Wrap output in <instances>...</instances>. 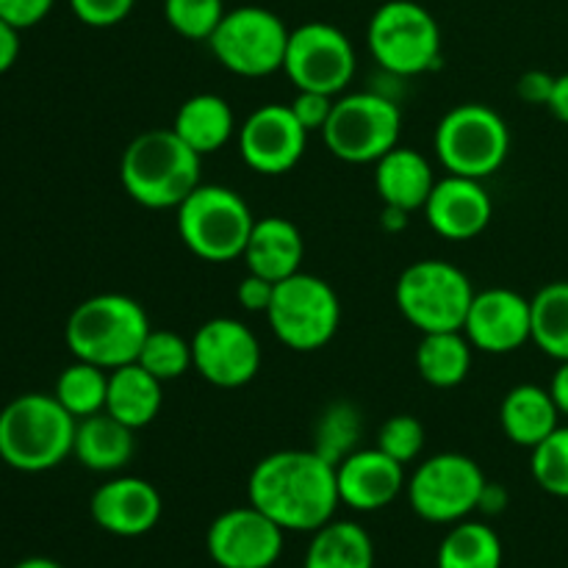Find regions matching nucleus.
Segmentation results:
<instances>
[{"label":"nucleus","instance_id":"21","mask_svg":"<svg viewBox=\"0 0 568 568\" xmlns=\"http://www.w3.org/2000/svg\"><path fill=\"white\" fill-rule=\"evenodd\" d=\"M305 258V239L300 227L286 216H264L255 220L253 233L247 239L242 261L247 272L281 283L297 275Z\"/></svg>","mask_w":568,"mask_h":568},{"label":"nucleus","instance_id":"31","mask_svg":"<svg viewBox=\"0 0 568 568\" xmlns=\"http://www.w3.org/2000/svg\"><path fill=\"white\" fill-rule=\"evenodd\" d=\"M53 397L75 419H87V416L100 414V410H105V397H109V372L75 358L55 377Z\"/></svg>","mask_w":568,"mask_h":568},{"label":"nucleus","instance_id":"6","mask_svg":"<svg viewBox=\"0 0 568 568\" xmlns=\"http://www.w3.org/2000/svg\"><path fill=\"white\" fill-rule=\"evenodd\" d=\"M433 150L447 175L486 181L503 170L510 155V128L486 103H464L438 120Z\"/></svg>","mask_w":568,"mask_h":568},{"label":"nucleus","instance_id":"2","mask_svg":"<svg viewBox=\"0 0 568 568\" xmlns=\"http://www.w3.org/2000/svg\"><path fill=\"white\" fill-rule=\"evenodd\" d=\"M203 155L181 142L172 128H153L131 139L120 159V183L142 209L175 211L200 186Z\"/></svg>","mask_w":568,"mask_h":568},{"label":"nucleus","instance_id":"24","mask_svg":"<svg viewBox=\"0 0 568 568\" xmlns=\"http://www.w3.org/2000/svg\"><path fill=\"white\" fill-rule=\"evenodd\" d=\"M499 425L508 442L516 447L532 449L560 427V410L555 405L549 388L536 386V383H521L505 394L499 405Z\"/></svg>","mask_w":568,"mask_h":568},{"label":"nucleus","instance_id":"15","mask_svg":"<svg viewBox=\"0 0 568 568\" xmlns=\"http://www.w3.org/2000/svg\"><path fill=\"white\" fill-rule=\"evenodd\" d=\"M283 536L281 525L247 503L211 521L205 549L220 568H272L281 560Z\"/></svg>","mask_w":568,"mask_h":568},{"label":"nucleus","instance_id":"10","mask_svg":"<svg viewBox=\"0 0 568 568\" xmlns=\"http://www.w3.org/2000/svg\"><path fill=\"white\" fill-rule=\"evenodd\" d=\"M264 316L277 342L294 353H316L336 336L342 325V303L331 283L297 272L275 283V294Z\"/></svg>","mask_w":568,"mask_h":568},{"label":"nucleus","instance_id":"8","mask_svg":"<svg viewBox=\"0 0 568 568\" xmlns=\"http://www.w3.org/2000/svg\"><path fill=\"white\" fill-rule=\"evenodd\" d=\"M403 111L383 92L338 94L331 120L322 128V142L347 164H375L399 144Z\"/></svg>","mask_w":568,"mask_h":568},{"label":"nucleus","instance_id":"32","mask_svg":"<svg viewBox=\"0 0 568 568\" xmlns=\"http://www.w3.org/2000/svg\"><path fill=\"white\" fill-rule=\"evenodd\" d=\"M361 436H364V416H361V410L353 403H331L322 410L320 422H316V442L311 449L336 466L338 460H344L349 453L358 449Z\"/></svg>","mask_w":568,"mask_h":568},{"label":"nucleus","instance_id":"37","mask_svg":"<svg viewBox=\"0 0 568 568\" xmlns=\"http://www.w3.org/2000/svg\"><path fill=\"white\" fill-rule=\"evenodd\" d=\"M136 0H70V9L83 26L114 28L131 17Z\"/></svg>","mask_w":568,"mask_h":568},{"label":"nucleus","instance_id":"29","mask_svg":"<svg viewBox=\"0 0 568 568\" xmlns=\"http://www.w3.org/2000/svg\"><path fill=\"white\" fill-rule=\"evenodd\" d=\"M505 549L486 521L464 519L442 538L436 568H503Z\"/></svg>","mask_w":568,"mask_h":568},{"label":"nucleus","instance_id":"3","mask_svg":"<svg viewBox=\"0 0 568 568\" xmlns=\"http://www.w3.org/2000/svg\"><path fill=\"white\" fill-rule=\"evenodd\" d=\"M153 331L148 311L128 294L105 292L72 308L64 325V342L72 358L87 361L105 372L133 364Z\"/></svg>","mask_w":568,"mask_h":568},{"label":"nucleus","instance_id":"41","mask_svg":"<svg viewBox=\"0 0 568 568\" xmlns=\"http://www.w3.org/2000/svg\"><path fill=\"white\" fill-rule=\"evenodd\" d=\"M555 78L558 75H549V72L544 70H530L519 78L516 92H519V98L525 100L527 105H549L555 92Z\"/></svg>","mask_w":568,"mask_h":568},{"label":"nucleus","instance_id":"28","mask_svg":"<svg viewBox=\"0 0 568 568\" xmlns=\"http://www.w3.org/2000/svg\"><path fill=\"white\" fill-rule=\"evenodd\" d=\"M471 355H475V347L464 331L422 333V342L416 347V372L427 386L455 388L469 377Z\"/></svg>","mask_w":568,"mask_h":568},{"label":"nucleus","instance_id":"17","mask_svg":"<svg viewBox=\"0 0 568 568\" xmlns=\"http://www.w3.org/2000/svg\"><path fill=\"white\" fill-rule=\"evenodd\" d=\"M464 333L471 347L486 355L516 353L532 338L530 300L505 286L475 292Z\"/></svg>","mask_w":568,"mask_h":568},{"label":"nucleus","instance_id":"38","mask_svg":"<svg viewBox=\"0 0 568 568\" xmlns=\"http://www.w3.org/2000/svg\"><path fill=\"white\" fill-rule=\"evenodd\" d=\"M333 103H336V98H333V94L297 92L294 94L292 103H288V109H292V114L297 116V122L305 128V131L322 133V128H325L327 120H331Z\"/></svg>","mask_w":568,"mask_h":568},{"label":"nucleus","instance_id":"16","mask_svg":"<svg viewBox=\"0 0 568 568\" xmlns=\"http://www.w3.org/2000/svg\"><path fill=\"white\" fill-rule=\"evenodd\" d=\"M308 131L283 103L258 105L239 128V153L258 175H286L305 155Z\"/></svg>","mask_w":568,"mask_h":568},{"label":"nucleus","instance_id":"46","mask_svg":"<svg viewBox=\"0 0 568 568\" xmlns=\"http://www.w3.org/2000/svg\"><path fill=\"white\" fill-rule=\"evenodd\" d=\"M14 568H64V566L55 564V560H50V558H26V560H20Z\"/></svg>","mask_w":568,"mask_h":568},{"label":"nucleus","instance_id":"23","mask_svg":"<svg viewBox=\"0 0 568 568\" xmlns=\"http://www.w3.org/2000/svg\"><path fill=\"white\" fill-rule=\"evenodd\" d=\"M72 455L89 471L114 475V471L125 469L133 455H136V430H131L120 419L100 410V414L87 416V419H78Z\"/></svg>","mask_w":568,"mask_h":568},{"label":"nucleus","instance_id":"19","mask_svg":"<svg viewBox=\"0 0 568 568\" xmlns=\"http://www.w3.org/2000/svg\"><path fill=\"white\" fill-rule=\"evenodd\" d=\"M425 220L447 242H471L480 236L494 216L488 189L477 178L444 175L436 181L425 203Z\"/></svg>","mask_w":568,"mask_h":568},{"label":"nucleus","instance_id":"30","mask_svg":"<svg viewBox=\"0 0 568 568\" xmlns=\"http://www.w3.org/2000/svg\"><path fill=\"white\" fill-rule=\"evenodd\" d=\"M532 338L544 355L568 361V281L547 283L530 300Z\"/></svg>","mask_w":568,"mask_h":568},{"label":"nucleus","instance_id":"1","mask_svg":"<svg viewBox=\"0 0 568 568\" xmlns=\"http://www.w3.org/2000/svg\"><path fill=\"white\" fill-rule=\"evenodd\" d=\"M247 499L286 532H314L342 505L336 466L314 449H281L253 466Z\"/></svg>","mask_w":568,"mask_h":568},{"label":"nucleus","instance_id":"7","mask_svg":"<svg viewBox=\"0 0 568 568\" xmlns=\"http://www.w3.org/2000/svg\"><path fill=\"white\" fill-rule=\"evenodd\" d=\"M366 44L377 67L394 78H414L442 61V28L416 0H388L366 26Z\"/></svg>","mask_w":568,"mask_h":568},{"label":"nucleus","instance_id":"12","mask_svg":"<svg viewBox=\"0 0 568 568\" xmlns=\"http://www.w3.org/2000/svg\"><path fill=\"white\" fill-rule=\"evenodd\" d=\"M480 464L464 453H442L422 460L408 477L405 497L410 510L430 525H458L480 510L486 491Z\"/></svg>","mask_w":568,"mask_h":568},{"label":"nucleus","instance_id":"44","mask_svg":"<svg viewBox=\"0 0 568 568\" xmlns=\"http://www.w3.org/2000/svg\"><path fill=\"white\" fill-rule=\"evenodd\" d=\"M547 109L552 111L555 120H560L564 125H568V72L555 78V92Z\"/></svg>","mask_w":568,"mask_h":568},{"label":"nucleus","instance_id":"9","mask_svg":"<svg viewBox=\"0 0 568 568\" xmlns=\"http://www.w3.org/2000/svg\"><path fill=\"white\" fill-rule=\"evenodd\" d=\"M394 297L399 314L419 333L464 331L475 286L460 266L442 258H425L405 266Z\"/></svg>","mask_w":568,"mask_h":568},{"label":"nucleus","instance_id":"25","mask_svg":"<svg viewBox=\"0 0 568 568\" xmlns=\"http://www.w3.org/2000/svg\"><path fill=\"white\" fill-rule=\"evenodd\" d=\"M172 131L197 155H211L231 142V136L236 133V116L225 98L214 92H200L183 100L175 122H172Z\"/></svg>","mask_w":568,"mask_h":568},{"label":"nucleus","instance_id":"43","mask_svg":"<svg viewBox=\"0 0 568 568\" xmlns=\"http://www.w3.org/2000/svg\"><path fill=\"white\" fill-rule=\"evenodd\" d=\"M547 388H549V394H552L555 405H558L560 416H566L568 419V361H560Z\"/></svg>","mask_w":568,"mask_h":568},{"label":"nucleus","instance_id":"27","mask_svg":"<svg viewBox=\"0 0 568 568\" xmlns=\"http://www.w3.org/2000/svg\"><path fill=\"white\" fill-rule=\"evenodd\" d=\"M311 536L303 568H375V544L358 521L333 519Z\"/></svg>","mask_w":568,"mask_h":568},{"label":"nucleus","instance_id":"35","mask_svg":"<svg viewBox=\"0 0 568 568\" xmlns=\"http://www.w3.org/2000/svg\"><path fill=\"white\" fill-rule=\"evenodd\" d=\"M225 11V0H164L166 26L192 42H209Z\"/></svg>","mask_w":568,"mask_h":568},{"label":"nucleus","instance_id":"11","mask_svg":"<svg viewBox=\"0 0 568 568\" xmlns=\"http://www.w3.org/2000/svg\"><path fill=\"white\" fill-rule=\"evenodd\" d=\"M292 28L264 6H239L225 11L209 48L227 72L242 78H266L283 70Z\"/></svg>","mask_w":568,"mask_h":568},{"label":"nucleus","instance_id":"13","mask_svg":"<svg viewBox=\"0 0 568 568\" xmlns=\"http://www.w3.org/2000/svg\"><path fill=\"white\" fill-rule=\"evenodd\" d=\"M355 48L342 28L331 22H303L292 28L283 72L297 92H325L338 98L353 83Z\"/></svg>","mask_w":568,"mask_h":568},{"label":"nucleus","instance_id":"39","mask_svg":"<svg viewBox=\"0 0 568 568\" xmlns=\"http://www.w3.org/2000/svg\"><path fill=\"white\" fill-rule=\"evenodd\" d=\"M53 6L55 0H0V20L26 31L39 26L53 11Z\"/></svg>","mask_w":568,"mask_h":568},{"label":"nucleus","instance_id":"34","mask_svg":"<svg viewBox=\"0 0 568 568\" xmlns=\"http://www.w3.org/2000/svg\"><path fill=\"white\" fill-rule=\"evenodd\" d=\"M530 453V471L538 486L552 497L568 499V425L555 427Z\"/></svg>","mask_w":568,"mask_h":568},{"label":"nucleus","instance_id":"45","mask_svg":"<svg viewBox=\"0 0 568 568\" xmlns=\"http://www.w3.org/2000/svg\"><path fill=\"white\" fill-rule=\"evenodd\" d=\"M508 505V494H505L503 486H494V483H486V491L480 497V510L486 514H499V510Z\"/></svg>","mask_w":568,"mask_h":568},{"label":"nucleus","instance_id":"4","mask_svg":"<svg viewBox=\"0 0 568 568\" xmlns=\"http://www.w3.org/2000/svg\"><path fill=\"white\" fill-rule=\"evenodd\" d=\"M75 425L53 394H20L0 410V460L26 475L55 469L72 455Z\"/></svg>","mask_w":568,"mask_h":568},{"label":"nucleus","instance_id":"36","mask_svg":"<svg viewBox=\"0 0 568 568\" xmlns=\"http://www.w3.org/2000/svg\"><path fill=\"white\" fill-rule=\"evenodd\" d=\"M377 449L403 466L414 464L425 449V427L410 414L388 416L377 430Z\"/></svg>","mask_w":568,"mask_h":568},{"label":"nucleus","instance_id":"42","mask_svg":"<svg viewBox=\"0 0 568 568\" xmlns=\"http://www.w3.org/2000/svg\"><path fill=\"white\" fill-rule=\"evenodd\" d=\"M17 55H20V28L0 20V75L14 67Z\"/></svg>","mask_w":568,"mask_h":568},{"label":"nucleus","instance_id":"18","mask_svg":"<svg viewBox=\"0 0 568 568\" xmlns=\"http://www.w3.org/2000/svg\"><path fill=\"white\" fill-rule=\"evenodd\" d=\"M89 514L100 530L120 538L148 536L164 514V503L153 483L133 475L105 480L89 499Z\"/></svg>","mask_w":568,"mask_h":568},{"label":"nucleus","instance_id":"40","mask_svg":"<svg viewBox=\"0 0 568 568\" xmlns=\"http://www.w3.org/2000/svg\"><path fill=\"white\" fill-rule=\"evenodd\" d=\"M272 294H275V283L247 272L236 286V303L244 311H250V314H266V308L272 303Z\"/></svg>","mask_w":568,"mask_h":568},{"label":"nucleus","instance_id":"22","mask_svg":"<svg viewBox=\"0 0 568 568\" xmlns=\"http://www.w3.org/2000/svg\"><path fill=\"white\" fill-rule=\"evenodd\" d=\"M433 164L414 148H394L375 161V189L383 205L410 214L425 209L433 186H436Z\"/></svg>","mask_w":568,"mask_h":568},{"label":"nucleus","instance_id":"33","mask_svg":"<svg viewBox=\"0 0 568 568\" xmlns=\"http://www.w3.org/2000/svg\"><path fill=\"white\" fill-rule=\"evenodd\" d=\"M136 364L144 366L153 377H159L161 383L178 381V377L186 375L189 369H194L192 342H186V338L178 336V333L172 331L153 327V331L148 333V338H144Z\"/></svg>","mask_w":568,"mask_h":568},{"label":"nucleus","instance_id":"5","mask_svg":"<svg viewBox=\"0 0 568 568\" xmlns=\"http://www.w3.org/2000/svg\"><path fill=\"white\" fill-rule=\"evenodd\" d=\"M175 225L189 253L209 264H227L244 255L255 216L239 192L200 183L175 209Z\"/></svg>","mask_w":568,"mask_h":568},{"label":"nucleus","instance_id":"14","mask_svg":"<svg viewBox=\"0 0 568 568\" xmlns=\"http://www.w3.org/2000/svg\"><path fill=\"white\" fill-rule=\"evenodd\" d=\"M194 369L216 388H242L258 375L261 342L242 320L214 316L203 322L192 336Z\"/></svg>","mask_w":568,"mask_h":568},{"label":"nucleus","instance_id":"20","mask_svg":"<svg viewBox=\"0 0 568 568\" xmlns=\"http://www.w3.org/2000/svg\"><path fill=\"white\" fill-rule=\"evenodd\" d=\"M338 499L358 514L388 508L408 486L405 466L388 458L383 449H355L336 464Z\"/></svg>","mask_w":568,"mask_h":568},{"label":"nucleus","instance_id":"26","mask_svg":"<svg viewBox=\"0 0 568 568\" xmlns=\"http://www.w3.org/2000/svg\"><path fill=\"white\" fill-rule=\"evenodd\" d=\"M164 403V383L150 375L144 366L133 364L109 372V397H105V414L120 419L131 430H142L159 416Z\"/></svg>","mask_w":568,"mask_h":568}]
</instances>
